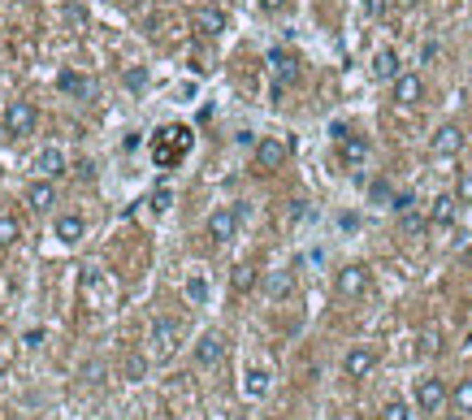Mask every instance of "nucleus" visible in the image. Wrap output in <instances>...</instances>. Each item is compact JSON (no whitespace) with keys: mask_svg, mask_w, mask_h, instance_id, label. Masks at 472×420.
<instances>
[{"mask_svg":"<svg viewBox=\"0 0 472 420\" xmlns=\"http://www.w3.org/2000/svg\"><path fill=\"white\" fill-rule=\"evenodd\" d=\"M191 147H195V130L182 126V121H165V126L147 139V156H152L156 169H173L191 156Z\"/></svg>","mask_w":472,"mask_h":420,"instance_id":"1","label":"nucleus"},{"mask_svg":"<svg viewBox=\"0 0 472 420\" xmlns=\"http://www.w3.org/2000/svg\"><path fill=\"white\" fill-rule=\"evenodd\" d=\"M35 126H39V109L31 100H9L5 104V135L9 139H27V135H35Z\"/></svg>","mask_w":472,"mask_h":420,"instance_id":"2","label":"nucleus"},{"mask_svg":"<svg viewBox=\"0 0 472 420\" xmlns=\"http://www.w3.org/2000/svg\"><path fill=\"white\" fill-rule=\"evenodd\" d=\"M178 334H182V325L173 316H156L152 320V351H156V360H169L173 351H178Z\"/></svg>","mask_w":472,"mask_h":420,"instance_id":"3","label":"nucleus"},{"mask_svg":"<svg viewBox=\"0 0 472 420\" xmlns=\"http://www.w3.org/2000/svg\"><path fill=\"white\" fill-rule=\"evenodd\" d=\"M243 212H247L243 204H238V208H217V212L208 217V238H213V243H230V238L238 234Z\"/></svg>","mask_w":472,"mask_h":420,"instance_id":"4","label":"nucleus"},{"mask_svg":"<svg viewBox=\"0 0 472 420\" xmlns=\"http://www.w3.org/2000/svg\"><path fill=\"white\" fill-rule=\"evenodd\" d=\"M446 403H451V390H446L438 377H425V381L416 386V407L420 412H442Z\"/></svg>","mask_w":472,"mask_h":420,"instance_id":"5","label":"nucleus"},{"mask_svg":"<svg viewBox=\"0 0 472 420\" xmlns=\"http://www.w3.org/2000/svg\"><path fill=\"white\" fill-rule=\"evenodd\" d=\"M57 87L65 91V95H74V100H95V79H87V74H79V69H61L57 74Z\"/></svg>","mask_w":472,"mask_h":420,"instance_id":"6","label":"nucleus"},{"mask_svg":"<svg viewBox=\"0 0 472 420\" xmlns=\"http://www.w3.org/2000/svg\"><path fill=\"white\" fill-rule=\"evenodd\" d=\"M290 156V147L282 139H260L256 143V169L260 174H273V169H282V161Z\"/></svg>","mask_w":472,"mask_h":420,"instance_id":"7","label":"nucleus"},{"mask_svg":"<svg viewBox=\"0 0 472 420\" xmlns=\"http://www.w3.org/2000/svg\"><path fill=\"white\" fill-rule=\"evenodd\" d=\"M364 290H368V269L364 264H346L338 273V294L342 299H360Z\"/></svg>","mask_w":472,"mask_h":420,"instance_id":"8","label":"nucleus"},{"mask_svg":"<svg viewBox=\"0 0 472 420\" xmlns=\"http://www.w3.org/2000/svg\"><path fill=\"white\" fill-rule=\"evenodd\" d=\"M221 360H226V338L221 334H204L200 342H195V364L200 368H217Z\"/></svg>","mask_w":472,"mask_h":420,"instance_id":"9","label":"nucleus"},{"mask_svg":"<svg viewBox=\"0 0 472 420\" xmlns=\"http://www.w3.org/2000/svg\"><path fill=\"white\" fill-rule=\"evenodd\" d=\"M35 169H39V178H48V182H57L65 169H69V161H65V152L61 147H43V152L35 156Z\"/></svg>","mask_w":472,"mask_h":420,"instance_id":"10","label":"nucleus"},{"mask_svg":"<svg viewBox=\"0 0 472 420\" xmlns=\"http://www.w3.org/2000/svg\"><path fill=\"white\" fill-rule=\"evenodd\" d=\"M372 368H377V355H372L368 347H351V351H346V360H342V373L346 377H368Z\"/></svg>","mask_w":472,"mask_h":420,"instance_id":"11","label":"nucleus"},{"mask_svg":"<svg viewBox=\"0 0 472 420\" xmlns=\"http://www.w3.org/2000/svg\"><path fill=\"white\" fill-rule=\"evenodd\" d=\"M269 65H273V79H278V91H282L286 83L299 79V65H295V57L282 53V48H273V53H269Z\"/></svg>","mask_w":472,"mask_h":420,"instance_id":"12","label":"nucleus"},{"mask_svg":"<svg viewBox=\"0 0 472 420\" xmlns=\"http://www.w3.org/2000/svg\"><path fill=\"white\" fill-rule=\"evenodd\" d=\"M464 147V130L455 126V121H446V126L433 135V156H455Z\"/></svg>","mask_w":472,"mask_h":420,"instance_id":"13","label":"nucleus"},{"mask_svg":"<svg viewBox=\"0 0 472 420\" xmlns=\"http://www.w3.org/2000/svg\"><path fill=\"white\" fill-rule=\"evenodd\" d=\"M420 95H425V83H420L416 74H399V79H394V100L399 104H416Z\"/></svg>","mask_w":472,"mask_h":420,"instance_id":"14","label":"nucleus"},{"mask_svg":"<svg viewBox=\"0 0 472 420\" xmlns=\"http://www.w3.org/2000/svg\"><path fill=\"white\" fill-rule=\"evenodd\" d=\"M455 217H459V195H438L429 221L433 226H455Z\"/></svg>","mask_w":472,"mask_h":420,"instance_id":"15","label":"nucleus"},{"mask_svg":"<svg viewBox=\"0 0 472 420\" xmlns=\"http://www.w3.org/2000/svg\"><path fill=\"white\" fill-rule=\"evenodd\" d=\"M338 147H342V161H346V165H360V161L368 156V139H364V135H346V130H342V135H338Z\"/></svg>","mask_w":472,"mask_h":420,"instance_id":"16","label":"nucleus"},{"mask_svg":"<svg viewBox=\"0 0 472 420\" xmlns=\"http://www.w3.org/2000/svg\"><path fill=\"white\" fill-rule=\"evenodd\" d=\"M27 204H31V212H48V208H53L57 204V191H53V182H35L31 191H27Z\"/></svg>","mask_w":472,"mask_h":420,"instance_id":"17","label":"nucleus"},{"mask_svg":"<svg viewBox=\"0 0 472 420\" xmlns=\"http://www.w3.org/2000/svg\"><path fill=\"white\" fill-rule=\"evenodd\" d=\"M195 31H200V35H221V31H226V13H221V9H200V13H195Z\"/></svg>","mask_w":472,"mask_h":420,"instance_id":"18","label":"nucleus"},{"mask_svg":"<svg viewBox=\"0 0 472 420\" xmlns=\"http://www.w3.org/2000/svg\"><path fill=\"white\" fill-rule=\"evenodd\" d=\"M83 234H87V226H83V217H74V212L57 217V238H61V243H79Z\"/></svg>","mask_w":472,"mask_h":420,"instance_id":"19","label":"nucleus"},{"mask_svg":"<svg viewBox=\"0 0 472 420\" xmlns=\"http://www.w3.org/2000/svg\"><path fill=\"white\" fill-rule=\"evenodd\" d=\"M372 74H377V79H399V53H390V48H382L377 57H372Z\"/></svg>","mask_w":472,"mask_h":420,"instance_id":"20","label":"nucleus"},{"mask_svg":"<svg viewBox=\"0 0 472 420\" xmlns=\"http://www.w3.org/2000/svg\"><path fill=\"white\" fill-rule=\"evenodd\" d=\"M264 290H269V299H286V294L295 290V278L286 273V269H278V273L264 278Z\"/></svg>","mask_w":472,"mask_h":420,"instance_id":"21","label":"nucleus"},{"mask_svg":"<svg viewBox=\"0 0 472 420\" xmlns=\"http://www.w3.org/2000/svg\"><path fill=\"white\" fill-rule=\"evenodd\" d=\"M451 403H455V412H464V416H472V377H464L455 390H451Z\"/></svg>","mask_w":472,"mask_h":420,"instance_id":"22","label":"nucleus"},{"mask_svg":"<svg viewBox=\"0 0 472 420\" xmlns=\"http://www.w3.org/2000/svg\"><path fill=\"white\" fill-rule=\"evenodd\" d=\"M264 390H269V373H264V368H256V373H247V381H243V394H247V399H260Z\"/></svg>","mask_w":472,"mask_h":420,"instance_id":"23","label":"nucleus"},{"mask_svg":"<svg viewBox=\"0 0 472 420\" xmlns=\"http://www.w3.org/2000/svg\"><path fill=\"white\" fill-rule=\"evenodd\" d=\"M187 299L191 304H208V282L195 273V278H187Z\"/></svg>","mask_w":472,"mask_h":420,"instance_id":"24","label":"nucleus"},{"mask_svg":"<svg viewBox=\"0 0 472 420\" xmlns=\"http://www.w3.org/2000/svg\"><path fill=\"white\" fill-rule=\"evenodd\" d=\"M18 234H22V226H18V217H0V247H9V243H18Z\"/></svg>","mask_w":472,"mask_h":420,"instance_id":"25","label":"nucleus"},{"mask_svg":"<svg viewBox=\"0 0 472 420\" xmlns=\"http://www.w3.org/2000/svg\"><path fill=\"white\" fill-rule=\"evenodd\" d=\"M399 217H403V234H412V238L429 230V221H425V217H416L412 208H407V212H399Z\"/></svg>","mask_w":472,"mask_h":420,"instance_id":"26","label":"nucleus"},{"mask_svg":"<svg viewBox=\"0 0 472 420\" xmlns=\"http://www.w3.org/2000/svg\"><path fill=\"white\" fill-rule=\"evenodd\" d=\"M121 83H126L130 91H143V87H147V69H143V65H130L126 74H121Z\"/></svg>","mask_w":472,"mask_h":420,"instance_id":"27","label":"nucleus"},{"mask_svg":"<svg viewBox=\"0 0 472 420\" xmlns=\"http://www.w3.org/2000/svg\"><path fill=\"white\" fill-rule=\"evenodd\" d=\"M382 420H412V407L394 399V403H386V407H382Z\"/></svg>","mask_w":472,"mask_h":420,"instance_id":"28","label":"nucleus"},{"mask_svg":"<svg viewBox=\"0 0 472 420\" xmlns=\"http://www.w3.org/2000/svg\"><path fill=\"white\" fill-rule=\"evenodd\" d=\"M143 373H147V360H143V355H130V360H126V377H130V381H139Z\"/></svg>","mask_w":472,"mask_h":420,"instance_id":"29","label":"nucleus"},{"mask_svg":"<svg viewBox=\"0 0 472 420\" xmlns=\"http://www.w3.org/2000/svg\"><path fill=\"white\" fill-rule=\"evenodd\" d=\"M372 204H394V191H390V182H372Z\"/></svg>","mask_w":472,"mask_h":420,"instance_id":"30","label":"nucleus"},{"mask_svg":"<svg viewBox=\"0 0 472 420\" xmlns=\"http://www.w3.org/2000/svg\"><path fill=\"white\" fill-rule=\"evenodd\" d=\"M455 195H459V204H472V169H468V174H459V187H455Z\"/></svg>","mask_w":472,"mask_h":420,"instance_id":"31","label":"nucleus"},{"mask_svg":"<svg viewBox=\"0 0 472 420\" xmlns=\"http://www.w3.org/2000/svg\"><path fill=\"white\" fill-rule=\"evenodd\" d=\"M252 282H256V278H252V269L238 264V269H234V290H252Z\"/></svg>","mask_w":472,"mask_h":420,"instance_id":"32","label":"nucleus"},{"mask_svg":"<svg viewBox=\"0 0 472 420\" xmlns=\"http://www.w3.org/2000/svg\"><path fill=\"white\" fill-rule=\"evenodd\" d=\"M169 204H173V191H169V187H161V191L152 195V208H156V212H165Z\"/></svg>","mask_w":472,"mask_h":420,"instance_id":"33","label":"nucleus"},{"mask_svg":"<svg viewBox=\"0 0 472 420\" xmlns=\"http://www.w3.org/2000/svg\"><path fill=\"white\" fill-rule=\"evenodd\" d=\"M420 351H425V355H433L438 351V334L429 330V334H420Z\"/></svg>","mask_w":472,"mask_h":420,"instance_id":"34","label":"nucleus"},{"mask_svg":"<svg viewBox=\"0 0 472 420\" xmlns=\"http://www.w3.org/2000/svg\"><path fill=\"white\" fill-rule=\"evenodd\" d=\"M390 208H394V212H407V208H412V195H407V191H403V195H394V204H390Z\"/></svg>","mask_w":472,"mask_h":420,"instance_id":"35","label":"nucleus"},{"mask_svg":"<svg viewBox=\"0 0 472 420\" xmlns=\"http://www.w3.org/2000/svg\"><path fill=\"white\" fill-rule=\"evenodd\" d=\"M22 342H27V347H39V342H43V330H27V338H22Z\"/></svg>","mask_w":472,"mask_h":420,"instance_id":"36","label":"nucleus"},{"mask_svg":"<svg viewBox=\"0 0 472 420\" xmlns=\"http://www.w3.org/2000/svg\"><path fill=\"white\" fill-rule=\"evenodd\" d=\"M282 5H286V0H260V9H269V13H278Z\"/></svg>","mask_w":472,"mask_h":420,"instance_id":"37","label":"nucleus"},{"mask_svg":"<svg viewBox=\"0 0 472 420\" xmlns=\"http://www.w3.org/2000/svg\"><path fill=\"white\" fill-rule=\"evenodd\" d=\"M442 420H468V416L464 412H451V416H442Z\"/></svg>","mask_w":472,"mask_h":420,"instance_id":"38","label":"nucleus"},{"mask_svg":"<svg viewBox=\"0 0 472 420\" xmlns=\"http://www.w3.org/2000/svg\"><path fill=\"white\" fill-rule=\"evenodd\" d=\"M394 5H403V9H407V5H416V0H394Z\"/></svg>","mask_w":472,"mask_h":420,"instance_id":"39","label":"nucleus"}]
</instances>
